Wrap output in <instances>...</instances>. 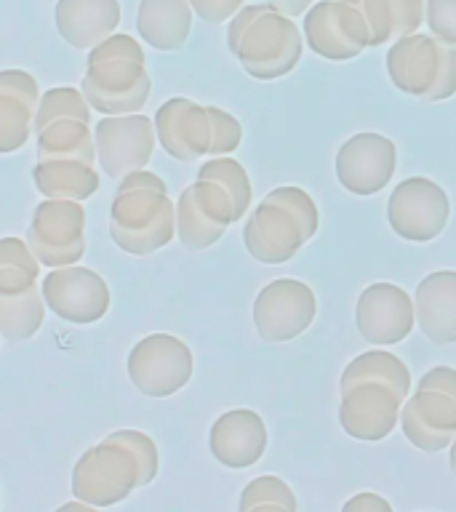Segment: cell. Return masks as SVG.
<instances>
[{
  "label": "cell",
  "instance_id": "1",
  "mask_svg": "<svg viewBox=\"0 0 456 512\" xmlns=\"http://www.w3.org/2000/svg\"><path fill=\"white\" fill-rule=\"evenodd\" d=\"M110 238L131 256L155 254L176 238V203L160 190L115 192Z\"/></svg>",
  "mask_w": 456,
  "mask_h": 512
},
{
  "label": "cell",
  "instance_id": "10",
  "mask_svg": "<svg viewBox=\"0 0 456 512\" xmlns=\"http://www.w3.org/2000/svg\"><path fill=\"white\" fill-rule=\"evenodd\" d=\"M304 40L328 62H350L368 48V24L358 6L342 0H315L304 14Z\"/></svg>",
  "mask_w": 456,
  "mask_h": 512
},
{
  "label": "cell",
  "instance_id": "41",
  "mask_svg": "<svg viewBox=\"0 0 456 512\" xmlns=\"http://www.w3.org/2000/svg\"><path fill=\"white\" fill-rule=\"evenodd\" d=\"M264 11H270L267 3H254V6H243L238 14L230 19V27H227V48H230V54H235L240 46V40L246 35V30L251 24L264 14Z\"/></svg>",
  "mask_w": 456,
  "mask_h": 512
},
{
  "label": "cell",
  "instance_id": "22",
  "mask_svg": "<svg viewBox=\"0 0 456 512\" xmlns=\"http://www.w3.org/2000/svg\"><path fill=\"white\" fill-rule=\"evenodd\" d=\"M54 22L64 43L75 51H91L110 38L120 24L118 0H56Z\"/></svg>",
  "mask_w": 456,
  "mask_h": 512
},
{
  "label": "cell",
  "instance_id": "47",
  "mask_svg": "<svg viewBox=\"0 0 456 512\" xmlns=\"http://www.w3.org/2000/svg\"><path fill=\"white\" fill-rule=\"evenodd\" d=\"M342 3H350V6H360V0H342Z\"/></svg>",
  "mask_w": 456,
  "mask_h": 512
},
{
  "label": "cell",
  "instance_id": "3",
  "mask_svg": "<svg viewBox=\"0 0 456 512\" xmlns=\"http://www.w3.org/2000/svg\"><path fill=\"white\" fill-rule=\"evenodd\" d=\"M128 379L147 398H171L184 390L195 371V358L174 334H150L131 347L126 360Z\"/></svg>",
  "mask_w": 456,
  "mask_h": 512
},
{
  "label": "cell",
  "instance_id": "7",
  "mask_svg": "<svg viewBox=\"0 0 456 512\" xmlns=\"http://www.w3.org/2000/svg\"><path fill=\"white\" fill-rule=\"evenodd\" d=\"M451 200L438 182L427 176H411L390 192L387 222L392 232L411 243H430L446 230Z\"/></svg>",
  "mask_w": 456,
  "mask_h": 512
},
{
  "label": "cell",
  "instance_id": "16",
  "mask_svg": "<svg viewBox=\"0 0 456 512\" xmlns=\"http://www.w3.org/2000/svg\"><path fill=\"white\" fill-rule=\"evenodd\" d=\"M400 430L424 454L446 451L456 438V400L438 390H414L400 406Z\"/></svg>",
  "mask_w": 456,
  "mask_h": 512
},
{
  "label": "cell",
  "instance_id": "23",
  "mask_svg": "<svg viewBox=\"0 0 456 512\" xmlns=\"http://www.w3.org/2000/svg\"><path fill=\"white\" fill-rule=\"evenodd\" d=\"M416 326L435 344L456 342V270H435L414 294Z\"/></svg>",
  "mask_w": 456,
  "mask_h": 512
},
{
  "label": "cell",
  "instance_id": "48",
  "mask_svg": "<svg viewBox=\"0 0 456 512\" xmlns=\"http://www.w3.org/2000/svg\"><path fill=\"white\" fill-rule=\"evenodd\" d=\"M0 339H3V336H0Z\"/></svg>",
  "mask_w": 456,
  "mask_h": 512
},
{
  "label": "cell",
  "instance_id": "42",
  "mask_svg": "<svg viewBox=\"0 0 456 512\" xmlns=\"http://www.w3.org/2000/svg\"><path fill=\"white\" fill-rule=\"evenodd\" d=\"M414 390H438V392H446V395H451V398L456 400V368H448V366L430 368V371L416 382Z\"/></svg>",
  "mask_w": 456,
  "mask_h": 512
},
{
  "label": "cell",
  "instance_id": "12",
  "mask_svg": "<svg viewBox=\"0 0 456 512\" xmlns=\"http://www.w3.org/2000/svg\"><path fill=\"white\" fill-rule=\"evenodd\" d=\"M398 166V147L392 139L374 131L350 136L336 150V179L352 195H376L392 182Z\"/></svg>",
  "mask_w": 456,
  "mask_h": 512
},
{
  "label": "cell",
  "instance_id": "40",
  "mask_svg": "<svg viewBox=\"0 0 456 512\" xmlns=\"http://www.w3.org/2000/svg\"><path fill=\"white\" fill-rule=\"evenodd\" d=\"M190 6L203 22L222 24L238 14L243 8V0H190Z\"/></svg>",
  "mask_w": 456,
  "mask_h": 512
},
{
  "label": "cell",
  "instance_id": "11",
  "mask_svg": "<svg viewBox=\"0 0 456 512\" xmlns=\"http://www.w3.org/2000/svg\"><path fill=\"white\" fill-rule=\"evenodd\" d=\"M96 163L110 179H123L131 171L147 168L155 152V123L142 112L104 115L94 126Z\"/></svg>",
  "mask_w": 456,
  "mask_h": 512
},
{
  "label": "cell",
  "instance_id": "8",
  "mask_svg": "<svg viewBox=\"0 0 456 512\" xmlns=\"http://www.w3.org/2000/svg\"><path fill=\"white\" fill-rule=\"evenodd\" d=\"M40 291L48 310L75 326H91L102 320L112 304L107 280L91 267L80 264L54 267L40 280Z\"/></svg>",
  "mask_w": 456,
  "mask_h": 512
},
{
  "label": "cell",
  "instance_id": "20",
  "mask_svg": "<svg viewBox=\"0 0 456 512\" xmlns=\"http://www.w3.org/2000/svg\"><path fill=\"white\" fill-rule=\"evenodd\" d=\"M38 80L24 70H0V155L22 150L35 128Z\"/></svg>",
  "mask_w": 456,
  "mask_h": 512
},
{
  "label": "cell",
  "instance_id": "4",
  "mask_svg": "<svg viewBox=\"0 0 456 512\" xmlns=\"http://www.w3.org/2000/svg\"><path fill=\"white\" fill-rule=\"evenodd\" d=\"M304 51V38L291 16L278 11H264L240 40V67L254 80H278L294 72Z\"/></svg>",
  "mask_w": 456,
  "mask_h": 512
},
{
  "label": "cell",
  "instance_id": "37",
  "mask_svg": "<svg viewBox=\"0 0 456 512\" xmlns=\"http://www.w3.org/2000/svg\"><path fill=\"white\" fill-rule=\"evenodd\" d=\"M456 94V46H448L440 40V64L435 83L427 94L422 96L424 102H446Z\"/></svg>",
  "mask_w": 456,
  "mask_h": 512
},
{
  "label": "cell",
  "instance_id": "28",
  "mask_svg": "<svg viewBox=\"0 0 456 512\" xmlns=\"http://www.w3.org/2000/svg\"><path fill=\"white\" fill-rule=\"evenodd\" d=\"M224 232L227 227L216 222L214 216L208 214V208L198 200L195 190L187 187L176 200V238L179 243L190 251H203V248L219 243Z\"/></svg>",
  "mask_w": 456,
  "mask_h": 512
},
{
  "label": "cell",
  "instance_id": "6",
  "mask_svg": "<svg viewBox=\"0 0 456 512\" xmlns=\"http://www.w3.org/2000/svg\"><path fill=\"white\" fill-rule=\"evenodd\" d=\"M80 91L91 104V110L102 115H131L142 112L152 94V78L147 62L139 59H102L86 67Z\"/></svg>",
  "mask_w": 456,
  "mask_h": 512
},
{
  "label": "cell",
  "instance_id": "44",
  "mask_svg": "<svg viewBox=\"0 0 456 512\" xmlns=\"http://www.w3.org/2000/svg\"><path fill=\"white\" fill-rule=\"evenodd\" d=\"M392 504L379 494H371V491H360L352 499L342 504L344 512H368V510H379V512H390Z\"/></svg>",
  "mask_w": 456,
  "mask_h": 512
},
{
  "label": "cell",
  "instance_id": "19",
  "mask_svg": "<svg viewBox=\"0 0 456 512\" xmlns=\"http://www.w3.org/2000/svg\"><path fill=\"white\" fill-rule=\"evenodd\" d=\"M243 243L256 262L286 264L302 251L307 240L286 208L262 200L243 224Z\"/></svg>",
  "mask_w": 456,
  "mask_h": 512
},
{
  "label": "cell",
  "instance_id": "27",
  "mask_svg": "<svg viewBox=\"0 0 456 512\" xmlns=\"http://www.w3.org/2000/svg\"><path fill=\"white\" fill-rule=\"evenodd\" d=\"M358 382H382L398 392L403 400L414 390L411 371H408L406 363L387 350H368L347 363V368L342 371V379H339V390L344 392Z\"/></svg>",
  "mask_w": 456,
  "mask_h": 512
},
{
  "label": "cell",
  "instance_id": "38",
  "mask_svg": "<svg viewBox=\"0 0 456 512\" xmlns=\"http://www.w3.org/2000/svg\"><path fill=\"white\" fill-rule=\"evenodd\" d=\"M115 56L147 62V59H144L142 43H136L131 35H115V32H112L110 38H104L102 43H96V46L88 51V64L102 62V59H115Z\"/></svg>",
  "mask_w": 456,
  "mask_h": 512
},
{
  "label": "cell",
  "instance_id": "21",
  "mask_svg": "<svg viewBox=\"0 0 456 512\" xmlns=\"http://www.w3.org/2000/svg\"><path fill=\"white\" fill-rule=\"evenodd\" d=\"M440 64V40L435 35L411 32L403 38L392 40L387 51V75L392 86L408 96L422 99L435 83Z\"/></svg>",
  "mask_w": 456,
  "mask_h": 512
},
{
  "label": "cell",
  "instance_id": "15",
  "mask_svg": "<svg viewBox=\"0 0 456 512\" xmlns=\"http://www.w3.org/2000/svg\"><path fill=\"white\" fill-rule=\"evenodd\" d=\"M152 123L160 147L174 160L192 163L211 150V118L203 104L174 96L160 104Z\"/></svg>",
  "mask_w": 456,
  "mask_h": 512
},
{
  "label": "cell",
  "instance_id": "33",
  "mask_svg": "<svg viewBox=\"0 0 456 512\" xmlns=\"http://www.w3.org/2000/svg\"><path fill=\"white\" fill-rule=\"evenodd\" d=\"M107 440H115L120 446H126L136 456V462L142 467V488L150 486L152 480L158 478L160 456L158 446H155V440L150 435H144L139 430H115L107 435Z\"/></svg>",
  "mask_w": 456,
  "mask_h": 512
},
{
  "label": "cell",
  "instance_id": "17",
  "mask_svg": "<svg viewBox=\"0 0 456 512\" xmlns=\"http://www.w3.org/2000/svg\"><path fill=\"white\" fill-rule=\"evenodd\" d=\"M46 299L40 275L22 267H0V336L6 342H27L46 320Z\"/></svg>",
  "mask_w": 456,
  "mask_h": 512
},
{
  "label": "cell",
  "instance_id": "18",
  "mask_svg": "<svg viewBox=\"0 0 456 512\" xmlns=\"http://www.w3.org/2000/svg\"><path fill=\"white\" fill-rule=\"evenodd\" d=\"M208 448L227 470H248L264 456L267 424L251 408H232L211 424Z\"/></svg>",
  "mask_w": 456,
  "mask_h": 512
},
{
  "label": "cell",
  "instance_id": "29",
  "mask_svg": "<svg viewBox=\"0 0 456 512\" xmlns=\"http://www.w3.org/2000/svg\"><path fill=\"white\" fill-rule=\"evenodd\" d=\"M198 179H211V182L222 184L224 190L230 192L232 203H235V222H240L243 214H248V208H251V179H248V171L240 166L238 160L227 158V155H216V158L200 166Z\"/></svg>",
  "mask_w": 456,
  "mask_h": 512
},
{
  "label": "cell",
  "instance_id": "34",
  "mask_svg": "<svg viewBox=\"0 0 456 512\" xmlns=\"http://www.w3.org/2000/svg\"><path fill=\"white\" fill-rule=\"evenodd\" d=\"M208 118H211V150L208 155H230L243 142V126L235 115H230L222 107H208Z\"/></svg>",
  "mask_w": 456,
  "mask_h": 512
},
{
  "label": "cell",
  "instance_id": "43",
  "mask_svg": "<svg viewBox=\"0 0 456 512\" xmlns=\"http://www.w3.org/2000/svg\"><path fill=\"white\" fill-rule=\"evenodd\" d=\"M128 190L168 192V187L158 174H152V171H144V168H139V171H131V174L123 176V179H120V184H118V190H115V192H128Z\"/></svg>",
  "mask_w": 456,
  "mask_h": 512
},
{
  "label": "cell",
  "instance_id": "32",
  "mask_svg": "<svg viewBox=\"0 0 456 512\" xmlns=\"http://www.w3.org/2000/svg\"><path fill=\"white\" fill-rule=\"evenodd\" d=\"M267 203H275V206L286 208L288 214L294 216L296 224H299V230H302L304 240L315 238V232H318V224H320V214H318V206H315V200L302 190V187H275L264 195Z\"/></svg>",
  "mask_w": 456,
  "mask_h": 512
},
{
  "label": "cell",
  "instance_id": "36",
  "mask_svg": "<svg viewBox=\"0 0 456 512\" xmlns=\"http://www.w3.org/2000/svg\"><path fill=\"white\" fill-rule=\"evenodd\" d=\"M360 11L368 24V46L392 43V6L390 0H360Z\"/></svg>",
  "mask_w": 456,
  "mask_h": 512
},
{
  "label": "cell",
  "instance_id": "39",
  "mask_svg": "<svg viewBox=\"0 0 456 512\" xmlns=\"http://www.w3.org/2000/svg\"><path fill=\"white\" fill-rule=\"evenodd\" d=\"M392 40L411 35L424 24V0H390Z\"/></svg>",
  "mask_w": 456,
  "mask_h": 512
},
{
  "label": "cell",
  "instance_id": "14",
  "mask_svg": "<svg viewBox=\"0 0 456 512\" xmlns=\"http://www.w3.org/2000/svg\"><path fill=\"white\" fill-rule=\"evenodd\" d=\"M403 398L382 382H358L342 392L339 424L355 440L379 443L400 424Z\"/></svg>",
  "mask_w": 456,
  "mask_h": 512
},
{
  "label": "cell",
  "instance_id": "5",
  "mask_svg": "<svg viewBox=\"0 0 456 512\" xmlns=\"http://www.w3.org/2000/svg\"><path fill=\"white\" fill-rule=\"evenodd\" d=\"M27 243L43 267L78 264L86 254V211L80 200L46 198L32 211Z\"/></svg>",
  "mask_w": 456,
  "mask_h": 512
},
{
  "label": "cell",
  "instance_id": "35",
  "mask_svg": "<svg viewBox=\"0 0 456 512\" xmlns=\"http://www.w3.org/2000/svg\"><path fill=\"white\" fill-rule=\"evenodd\" d=\"M424 24L430 35L456 46V0H424Z\"/></svg>",
  "mask_w": 456,
  "mask_h": 512
},
{
  "label": "cell",
  "instance_id": "46",
  "mask_svg": "<svg viewBox=\"0 0 456 512\" xmlns=\"http://www.w3.org/2000/svg\"><path fill=\"white\" fill-rule=\"evenodd\" d=\"M448 454H451V459H448V462H451V472L456 475V438H454V443L448 446Z\"/></svg>",
  "mask_w": 456,
  "mask_h": 512
},
{
  "label": "cell",
  "instance_id": "30",
  "mask_svg": "<svg viewBox=\"0 0 456 512\" xmlns=\"http://www.w3.org/2000/svg\"><path fill=\"white\" fill-rule=\"evenodd\" d=\"M62 118H75L91 123V104L80 88L72 86H54L40 96L38 110H35V131H43L48 123Z\"/></svg>",
  "mask_w": 456,
  "mask_h": 512
},
{
  "label": "cell",
  "instance_id": "24",
  "mask_svg": "<svg viewBox=\"0 0 456 512\" xmlns=\"http://www.w3.org/2000/svg\"><path fill=\"white\" fill-rule=\"evenodd\" d=\"M192 14L190 0H142L136 30L155 51H179L190 38Z\"/></svg>",
  "mask_w": 456,
  "mask_h": 512
},
{
  "label": "cell",
  "instance_id": "45",
  "mask_svg": "<svg viewBox=\"0 0 456 512\" xmlns=\"http://www.w3.org/2000/svg\"><path fill=\"white\" fill-rule=\"evenodd\" d=\"M264 3H267L272 11H278V14H286L291 16V19H296V16L307 14L315 0H264Z\"/></svg>",
  "mask_w": 456,
  "mask_h": 512
},
{
  "label": "cell",
  "instance_id": "26",
  "mask_svg": "<svg viewBox=\"0 0 456 512\" xmlns=\"http://www.w3.org/2000/svg\"><path fill=\"white\" fill-rule=\"evenodd\" d=\"M83 160L96 163V142L91 123L75 118H62L38 131V160Z\"/></svg>",
  "mask_w": 456,
  "mask_h": 512
},
{
  "label": "cell",
  "instance_id": "2",
  "mask_svg": "<svg viewBox=\"0 0 456 512\" xmlns=\"http://www.w3.org/2000/svg\"><path fill=\"white\" fill-rule=\"evenodd\" d=\"M142 488V467L126 446L104 438L72 467V494L91 507H112Z\"/></svg>",
  "mask_w": 456,
  "mask_h": 512
},
{
  "label": "cell",
  "instance_id": "31",
  "mask_svg": "<svg viewBox=\"0 0 456 512\" xmlns=\"http://www.w3.org/2000/svg\"><path fill=\"white\" fill-rule=\"evenodd\" d=\"M286 510L294 512L299 507L294 491L286 480L278 475H262L254 478L240 494V512L248 510Z\"/></svg>",
  "mask_w": 456,
  "mask_h": 512
},
{
  "label": "cell",
  "instance_id": "25",
  "mask_svg": "<svg viewBox=\"0 0 456 512\" xmlns=\"http://www.w3.org/2000/svg\"><path fill=\"white\" fill-rule=\"evenodd\" d=\"M32 182L40 195L59 200H88L99 190V174L83 160H38Z\"/></svg>",
  "mask_w": 456,
  "mask_h": 512
},
{
  "label": "cell",
  "instance_id": "9",
  "mask_svg": "<svg viewBox=\"0 0 456 512\" xmlns=\"http://www.w3.org/2000/svg\"><path fill=\"white\" fill-rule=\"evenodd\" d=\"M318 299L304 280L275 278L256 294L254 326L264 342H294L312 326Z\"/></svg>",
  "mask_w": 456,
  "mask_h": 512
},
{
  "label": "cell",
  "instance_id": "13",
  "mask_svg": "<svg viewBox=\"0 0 456 512\" xmlns=\"http://www.w3.org/2000/svg\"><path fill=\"white\" fill-rule=\"evenodd\" d=\"M414 296L395 283H371L355 304V326L371 344H400L414 331Z\"/></svg>",
  "mask_w": 456,
  "mask_h": 512
}]
</instances>
